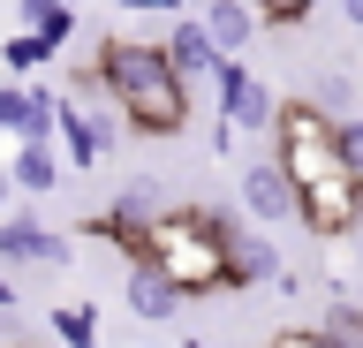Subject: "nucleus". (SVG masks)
Listing matches in <instances>:
<instances>
[{"mask_svg": "<svg viewBox=\"0 0 363 348\" xmlns=\"http://www.w3.org/2000/svg\"><path fill=\"white\" fill-rule=\"evenodd\" d=\"M272 159L295 189V220L318 235V242H340V235L363 228V174L340 159L333 144V114L318 99H280L272 106Z\"/></svg>", "mask_w": 363, "mask_h": 348, "instance_id": "nucleus-1", "label": "nucleus"}, {"mask_svg": "<svg viewBox=\"0 0 363 348\" xmlns=\"http://www.w3.org/2000/svg\"><path fill=\"white\" fill-rule=\"evenodd\" d=\"M91 76H99V91L113 99V114L129 121L136 137H182L189 129V84L167 61V46H152V38H106Z\"/></svg>", "mask_w": 363, "mask_h": 348, "instance_id": "nucleus-2", "label": "nucleus"}, {"mask_svg": "<svg viewBox=\"0 0 363 348\" xmlns=\"http://www.w3.org/2000/svg\"><path fill=\"white\" fill-rule=\"evenodd\" d=\"M159 265V273L182 288V303H197V296H227L235 288V265H227V220L220 212H159L152 220V250H144Z\"/></svg>", "mask_w": 363, "mask_h": 348, "instance_id": "nucleus-3", "label": "nucleus"}, {"mask_svg": "<svg viewBox=\"0 0 363 348\" xmlns=\"http://www.w3.org/2000/svg\"><path fill=\"white\" fill-rule=\"evenodd\" d=\"M212 99H220V121H235V129H272V106L280 99L265 91V76H250V61H220L212 69Z\"/></svg>", "mask_w": 363, "mask_h": 348, "instance_id": "nucleus-4", "label": "nucleus"}, {"mask_svg": "<svg viewBox=\"0 0 363 348\" xmlns=\"http://www.w3.org/2000/svg\"><path fill=\"white\" fill-rule=\"evenodd\" d=\"M113 144H121V114H84V106H68V99H61V114H53V152H61L76 174L99 167Z\"/></svg>", "mask_w": 363, "mask_h": 348, "instance_id": "nucleus-5", "label": "nucleus"}, {"mask_svg": "<svg viewBox=\"0 0 363 348\" xmlns=\"http://www.w3.org/2000/svg\"><path fill=\"white\" fill-rule=\"evenodd\" d=\"M53 114H61V99L45 84H0V137L8 144H53Z\"/></svg>", "mask_w": 363, "mask_h": 348, "instance_id": "nucleus-6", "label": "nucleus"}, {"mask_svg": "<svg viewBox=\"0 0 363 348\" xmlns=\"http://www.w3.org/2000/svg\"><path fill=\"white\" fill-rule=\"evenodd\" d=\"M242 212H250V228H280V220H295V189L288 174H280V159H242Z\"/></svg>", "mask_w": 363, "mask_h": 348, "instance_id": "nucleus-7", "label": "nucleus"}, {"mask_svg": "<svg viewBox=\"0 0 363 348\" xmlns=\"http://www.w3.org/2000/svg\"><path fill=\"white\" fill-rule=\"evenodd\" d=\"M68 257V235H53V228H38L30 212H0V265H61Z\"/></svg>", "mask_w": 363, "mask_h": 348, "instance_id": "nucleus-8", "label": "nucleus"}, {"mask_svg": "<svg viewBox=\"0 0 363 348\" xmlns=\"http://www.w3.org/2000/svg\"><path fill=\"white\" fill-rule=\"evenodd\" d=\"M204 38H212V53L220 61H250V38H257V8L250 0H204Z\"/></svg>", "mask_w": 363, "mask_h": 348, "instance_id": "nucleus-9", "label": "nucleus"}, {"mask_svg": "<svg viewBox=\"0 0 363 348\" xmlns=\"http://www.w3.org/2000/svg\"><path fill=\"white\" fill-rule=\"evenodd\" d=\"M227 265H235V288H265V280L288 273L280 265V242L265 228H227Z\"/></svg>", "mask_w": 363, "mask_h": 348, "instance_id": "nucleus-10", "label": "nucleus"}, {"mask_svg": "<svg viewBox=\"0 0 363 348\" xmlns=\"http://www.w3.org/2000/svg\"><path fill=\"white\" fill-rule=\"evenodd\" d=\"M129 310H136L144 325H174V318H182V288L159 273L152 257H129Z\"/></svg>", "mask_w": 363, "mask_h": 348, "instance_id": "nucleus-11", "label": "nucleus"}, {"mask_svg": "<svg viewBox=\"0 0 363 348\" xmlns=\"http://www.w3.org/2000/svg\"><path fill=\"white\" fill-rule=\"evenodd\" d=\"M159 46H167V61L182 69V84H212V69H220V53H212L204 23H189V16H182V23H167V38H159Z\"/></svg>", "mask_w": 363, "mask_h": 348, "instance_id": "nucleus-12", "label": "nucleus"}, {"mask_svg": "<svg viewBox=\"0 0 363 348\" xmlns=\"http://www.w3.org/2000/svg\"><path fill=\"white\" fill-rule=\"evenodd\" d=\"M8 174H16V197H53L61 189V152L53 144H16L8 152Z\"/></svg>", "mask_w": 363, "mask_h": 348, "instance_id": "nucleus-13", "label": "nucleus"}, {"mask_svg": "<svg viewBox=\"0 0 363 348\" xmlns=\"http://www.w3.org/2000/svg\"><path fill=\"white\" fill-rule=\"evenodd\" d=\"M23 30L61 53L68 38H76V0H23Z\"/></svg>", "mask_w": 363, "mask_h": 348, "instance_id": "nucleus-14", "label": "nucleus"}, {"mask_svg": "<svg viewBox=\"0 0 363 348\" xmlns=\"http://www.w3.org/2000/svg\"><path fill=\"white\" fill-rule=\"evenodd\" d=\"M45 333H53V348H99V303H53Z\"/></svg>", "mask_w": 363, "mask_h": 348, "instance_id": "nucleus-15", "label": "nucleus"}, {"mask_svg": "<svg viewBox=\"0 0 363 348\" xmlns=\"http://www.w3.org/2000/svg\"><path fill=\"white\" fill-rule=\"evenodd\" d=\"M113 212H129V220H159V212H167V182H159V174H129L121 197H113Z\"/></svg>", "mask_w": 363, "mask_h": 348, "instance_id": "nucleus-16", "label": "nucleus"}, {"mask_svg": "<svg viewBox=\"0 0 363 348\" xmlns=\"http://www.w3.org/2000/svg\"><path fill=\"white\" fill-rule=\"evenodd\" d=\"M318 341L325 348H363V303H333L318 318Z\"/></svg>", "mask_w": 363, "mask_h": 348, "instance_id": "nucleus-17", "label": "nucleus"}, {"mask_svg": "<svg viewBox=\"0 0 363 348\" xmlns=\"http://www.w3.org/2000/svg\"><path fill=\"white\" fill-rule=\"evenodd\" d=\"M0 61H8L16 76H30V69H45V61H53V46H38L30 30H8V46H0Z\"/></svg>", "mask_w": 363, "mask_h": 348, "instance_id": "nucleus-18", "label": "nucleus"}, {"mask_svg": "<svg viewBox=\"0 0 363 348\" xmlns=\"http://www.w3.org/2000/svg\"><path fill=\"white\" fill-rule=\"evenodd\" d=\"M257 8V23H311L318 16V0H250Z\"/></svg>", "mask_w": 363, "mask_h": 348, "instance_id": "nucleus-19", "label": "nucleus"}, {"mask_svg": "<svg viewBox=\"0 0 363 348\" xmlns=\"http://www.w3.org/2000/svg\"><path fill=\"white\" fill-rule=\"evenodd\" d=\"M333 144H340V159L363 174V114H333Z\"/></svg>", "mask_w": 363, "mask_h": 348, "instance_id": "nucleus-20", "label": "nucleus"}, {"mask_svg": "<svg viewBox=\"0 0 363 348\" xmlns=\"http://www.w3.org/2000/svg\"><path fill=\"white\" fill-rule=\"evenodd\" d=\"M348 91H356V76H325V84H318V106H325V114H340V106H348Z\"/></svg>", "mask_w": 363, "mask_h": 348, "instance_id": "nucleus-21", "label": "nucleus"}, {"mask_svg": "<svg viewBox=\"0 0 363 348\" xmlns=\"http://www.w3.org/2000/svg\"><path fill=\"white\" fill-rule=\"evenodd\" d=\"M272 348H325V341H318V325H311V333H303V325H288V333H272Z\"/></svg>", "mask_w": 363, "mask_h": 348, "instance_id": "nucleus-22", "label": "nucleus"}, {"mask_svg": "<svg viewBox=\"0 0 363 348\" xmlns=\"http://www.w3.org/2000/svg\"><path fill=\"white\" fill-rule=\"evenodd\" d=\"M0 212H16V174L0 167Z\"/></svg>", "mask_w": 363, "mask_h": 348, "instance_id": "nucleus-23", "label": "nucleus"}, {"mask_svg": "<svg viewBox=\"0 0 363 348\" xmlns=\"http://www.w3.org/2000/svg\"><path fill=\"white\" fill-rule=\"evenodd\" d=\"M0 310H16V280L8 273H0Z\"/></svg>", "mask_w": 363, "mask_h": 348, "instance_id": "nucleus-24", "label": "nucleus"}, {"mask_svg": "<svg viewBox=\"0 0 363 348\" xmlns=\"http://www.w3.org/2000/svg\"><path fill=\"white\" fill-rule=\"evenodd\" d=\"M340 16H348V23H356V30H363V0H340Z\"/></svg>", "mask_w": 363, "mask_h": 348, "instance_id": "nucleus-25", "label": "nucleus"}, {"mask_svg": "<svg viewBox=\"0 0 363 348\" xmlns=\"http://www.w3.org/2000/svg\"><path fill=\"white\" fill-rule=\"evenodd\" d=\"M121 8H152V0H121Z\"/></svg>", "mask_w": 363, "mask_h": 348, "instance_id": "nucleus-26", "label": "nucleus"}, {"mask_svg": "<svg viewBox=\"0 0 363 348\" xmlns=\"http://www.w3.org/2000/svg\"><path fill=\"white\" fill-rule=\"evenodd\" d=\"M174 348H197V341H174Z\"/></svg>", "mask_w": 363, "mask_h": 348, "instance_id": "nucleus-27", "label": "nucleus"}]
</instances>
